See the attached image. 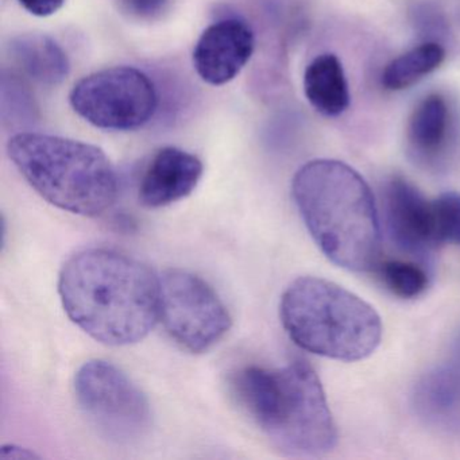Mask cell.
<instances>
[{
	"instance_id": "obj_4",
	"label": "cell",
	"mask_w": 460,
	"mask_h": 460,
	"mask_svg": "<svg viewBox=\"0 0 460 460\" xmlns=\"http://www.w3.org/2000/svg\"><path fill=\"white\" fill-rule=\"evenodd\" d=\"M7 155L28 184L63 211L99 217L117 201V171L95 145L21 131L10 138Z\"/></svg>"
},
{
	"instance_id": "obj_20",
	"label": "cell",
	"mask_w": 460,
	"mask_h": 460,
	"mask_svg": "<svg viewBox=\"0 0 460 460\" xmlns=\"http://www.w3.org/2000/svg\"><path fill=\"white\" fill-rule=\"evenodd\" d=\"M123 13L139 21H155L168 9L171 0H118Z\"/></svg>"
},
{
	"instance_id": "obj_18",
	"label": "cell",
	"mask_w": 460,
	"mask_h": 460,
	"mask_svg": "<svg viewBox=\"0 0 460 460\" xmlns=\"http://www.w3.org/2000/svg\"><path fill=\"white\" fill-rule=\"evenodd\" d=\"M379 279L400 298H416L428 288V274L421 266L405 261H386L378 268Z\"/></svg>"
},
{
	"instance_id": "obj_17",
	"label": "cell",
	"mask_w": 460,
	"mask_h": 460,
	"mask_svg": "<svg viewBox=\"0 0 460 460\" xmlns=\"http://www.w3.org/2000/svg\"><path fill=\"white\" fill-rule=\"evenodd\" d=\"M2 123L4 128H31L39 122V107L34 96L31 95L25 83L13 74H2Z\"/></svg>"
},
{
	"instance_id": "obj_9",
	"label": "cell",
	"mask_w": 460,
	"mask_h": 460,
	"mask_svg": "<svg viewBox=\"0 0 460 460\" xmlns=\"http://www.w3.org/2000/svg\"><path fill=\"white\" fill-rule=\"evenodd\" d=\"M384 211L390 239L402 252L425 260L440 244L432 201L402 177L385 185Z\"/></svg>"
},
{
	"instance_id": "obj_7",
	"label": "cell",
	"mask_w": 460,
	"mask_h": 460,
	"mask_svg": "<svg viewBox=\"0 0 460 460\" xmlns=\"http://www.w3.org/2000/svg\"><path fill=\"white\" fill-rule=\"evenodd\" d=\"M160 322L172 341L192 354L217 346L233 324L217 293L181 269H169L160 276Z\"/></svg>"
},
{
	"instance_id": "obj_21",
	"label": "cell",
	"mask_w": 460,
	"mask_h": 460,
	"mask_svg": "<svg viewBox=\"0 0 460 460\" xmlns=\"http://www.w3.org/2000/svg\"><path fill=\"white\" fill-rule=\"evenodd\" d=\"M21 6L36 17H50L63 7L66 0H18Z\"/></svg>"
},
{
	"instance_id": "obj_10",
	"label": "cell",
	"mask_w": 460,
	"mask_h": 460,
	"mask_svg": "<svg viewBox=\"0 0 460 460\" xmlns=\"http://www.w3.org/2000/svg\"><path fill=\"white\" fill-rule=\"evenodd\" d=\"M255 49V36L239 18H225L206 29L193 50V66L203 82L225 85L247 66Z\"/></svg>"
},
{
	"instance_id": "obj_6",
	"label": "cell",
	"mask_w": 460,
	"mask_h": 460,
	"mask_svg": "<svg viewBox=\"0 0 460 460\" xmlns=\"http://www.w3.org/2000/svg\"><path fill=\"white\" fill-rule=\"evenodd\" d=\"M74 389L83 413L103 438L133 444L149 433L152 409L146 395L111 362H85L75 376Z\"/></svg>"
},
{
	"instance_id": "obj_2",
	"label": "cell",
	"mask_w": 460,
	"mask_h": 460,
	"mask_svg": "<svg viewBox=\"0 0 460 460\" xmlns=\"http://www.w3.org/2000/svg\"><path fill=\"white\" fill-rule=\"evenodd\" d=\"M293 199L312 238L341 268L366 271L379 254V226L367 182L335 160H316L298 169Z\"/></svg>"
},
{
	"instance_id": "obj_22",
	"label": "cell",
	"mask_w": 460,
	"mask_h": 460,
	"mask_svg": "<svg viewBox=\"0 0 460 460\" xmlns=\"http://www.w3.org/2000/svg\"><path fill=\"white\" fill-rule=\"evenodd\" d=\"M33 457L37 456L34 452L29 451V449L20 448V447L15 446H6L2 448V454H0V459L9 460V459H33Z\"/></svg>"
},
{
	"instance_id": "obj_13",
	"label": "cell",
	"mask_w": 460,
	"mask_h": 460,
	"mask_svg": "<svg viewBox=\"0 0 460 460\" xmlns=\"http://www.w3.org/2000/svg\"><path fill=\"white\" fill-rule=\"evenodd\" d=\"M9 55L26 76L48 87L60 85L71 72L66 50L47 34L14 37L9 44Z\"/></svg>"
},
{
	"instance_id": "obj_23",
	"label": "cell",
	"mask_w": 460,
	"mask_h": 460,
	"mask_svg": "<svg viewBox=\"0 0 460 460\" xmlns=\"http://www.w3.org/2000/svg\"><path fill=\"white\" fill-rule=\"evenodd\" d=\"M454 355L455 359H456V362L460 363V332L457 333L456 339H455Z\"/></svg>"
},
{
	"instance_id": "obj_15",
	"label": "cell",
	"mask_w": 460,
	"mask_h": 460,
	"mask_svg": "<svg viewBox=\"0 0 460 460\" xmlns=\"http://www.w3.org/2000/svg\"><path fill=\"white\" fill-rule=\"evenodd\" d=\"M304 93L311 106L324 117H339L349 106L343 66L335 55L317 56L304 74Z\"/></svg>"
},
{
	"instance_id": "obj_8",
	"label": "cell",
	"mask_w": 460,
	"mask_h": 460,
	"mask_svg": "<svg viewBox=\"0 0 460 460\" xmlns=\"http://www.w3.org/2000/svg\"><path fill=\"white\" fill-rule=\"evenodd\" d=\"M85 122L103 130L130 131L146 125L158 107L155 83L131 66H114L83 77L69 96Z\"/></svg>"
},
{
	"instance_id": "obj_16",
	"label": "cell",
	"mask_w": 460,
	"mask_h": 460,
	"mask_svg": "<svg viewBox=\"0 0 460 460\" xmlns=\"http://www.w3.org/2000/svg\"><path fill=\"white\" fill-rule=\"evenodd\" d=\"M446 50L436 41H425L387 64L381 82L386 90L401 91L416 84L441 66Z\"/></svg>"
},
{
	"instance_id": "obj_3",
	"label": "cell",
	"mask_w": 460,
	"mask_h": 460,
	"mask_svg": "<svg viewBox=\"0 0 460 460\" xmlns=\"http://www.w3.org/2000/svg\"><path fill=\"white\" fill-rule=\"evenodd\" d=\"M231 385L239 405L285 454L317 457L335 447L332 414L319 376L305 360L279 368L249 366Z\"/></svg>"
},
{
	"instance_id": "obj_11",
	"label": "cell",
	"mask_w": 460,
	"mask_h": 460,
	"mask_svg": "<svg viewBox=\"0 0 460 460\" xmlns=\"http://www.w3.org/2000/svg\"><path fill=\"white\" fill-rule=\"evenodd\" d=\"M203 164L196 155L179 149L164 147L147 164L138 198L147 208H163L190 196L203 177Z\"/></svg>"
},
{
	"instance_id": "obj_19",
	"label": "cell",
	"mask_w": 460,
	"mask_h": 460,
	"mask_svg": "<svg viewBox=\"0 0 460 460\" xmlns=\"http://www.w3.org/2000/svg\"><path fill=\"white\" fill-rule=\"evenodd\" d=\"M432 203L438 243L460 246V195L444 193Z\"/></svg>"
},
{
	"instance_id": "obj_14",
	"label": "cell",
	"mask_w": 460,
	"mask_h": 460,
	"mask_svg": "<svg viewBox=\"0 0 460 460\" xmlns=\"http://www.w3.org/2000/svg\"><path fill=\"white\" fill-rule=\"evenodd\" d=\"M449 107L438 93L422 99L409 118L406 138L409 149L422 164H436L441 160L449 139Z\"/></svg>"
},
{
	"instance_id": "obj_1",
	"label": "cell",
	"mask_w": 460,
	"mask_h": 460,
	"mask_svg": "<svg viewBox=\"0 0 460 460\" xmlns=\"http://www.w3.org/2000/svg\"><path fill=\"white\" fill-rule=\"evenodd\" d=\"M58 295L69 319L106 346L138 343L160 322V277L117 250L72 255L58 276Z\"/></svg>"
},
{
	"instance_id": "obj_5",
	"label": "cell",
	"mask_w": 460,
	"mask_h": 460,
	"mask_svg": "<svg viewBox=\"0 0 460 460\" xmlns=\"http://www.w3.org/2000/svg\"><path fill=\"white\" fill-rule=\"evenodd\" d=\"M279 317L300 349L332 359H365L381 343L382 324L373 306L344 288L300 277L282 295Z\"/></svg>"
},
{
	"instance_id": "obj_12",
	"label": "cell",
	"mask_w": 460,
	"mask_h": 460,
	"mask_svg": "<svg viewBox=\"0 0 460 460\" xmlns=\"http://www.w3.org/2000/svg\"><path fill=\"white\" fill-rule=\"evenodd\" d=\"M413 406L428 425L460 438V363L425 374L414 387Z\"/></svg>"
}]
</instances>
